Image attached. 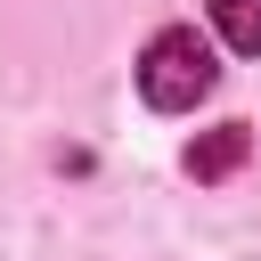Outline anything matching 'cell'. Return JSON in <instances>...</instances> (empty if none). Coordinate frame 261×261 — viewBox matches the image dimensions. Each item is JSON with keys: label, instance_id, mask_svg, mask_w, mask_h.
I'll return each instance as SVG.
<instances>
[{"label": "cell", "instance_id": "obj_1", "mask_svg": "<svg viewBox=\"0 0 261 261\" xmlns=\"http://www.w3.org/2000/svg\"><path fill=\"white\" fill-rule=\"evenodd\" d=\"M212 82H220V65H212V41H204L196 24H163V33L139 49V98L163 106V114H188Z\"/></svg>", "mask_w": 261, "mask_h": 261}, {"label": "cell", "instance_id": "obj_2", "mask_svg": "<svg viewBox=\"0 0 261 261\" xmlns=\"http://www.w3.org/2000/svg\"><path fill=\"white\" fill-rule=\"evenodd\" d=\"M245 155H253V130H245V122H220V130H204V139L188 147V179H228Z\"/></svg>", "mask_w": 261, "mask_h": 261}, {"label": "cell", "instance_id": "obj_3", "mask_svg": "<svg viewBox=\"0 0 261 261\" xmlns=\"http://www.w3.org/2000/svg\"><path fill=\"white\" fill-rule=\"evenodd\" d=\"M212 24H220V41H228V49L261 57V0H212Z\"/></svg>", "mask_w": 261, "mask_h": 261}]
</instances>
